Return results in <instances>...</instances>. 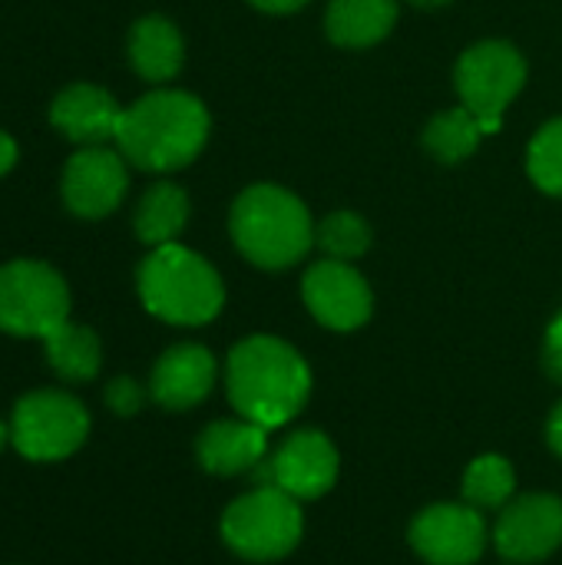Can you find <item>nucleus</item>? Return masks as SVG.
Returning <instances> with one entry per match:
<instances>
[{
    "instance_id": "dca6fc26",
    "label": "nucleus",
    "mask_w": 562,
    "mask_h": 565,
    "mask_svg": "<svg viewBox=\"0 0 562 565\" xmlns=\"http://www.w3.org/2000/svg\"><path fill=\"white\" fill-rule=\"evenodd\" d=\"M268 450V430L252 420H215L199 434L195 454L202 470L215 477H235L252 470Z\"/></svg>"
},
{
    "instance_id": "f03ea898",
    "label": "nucleus",
    "mask_w": 562,
    "mask_h": 565,
    "mask_svg": "<svg viewBox=\"0 0 562 565\" xmlns=\"http://www.w3.org/2000/svg\"><path fill=\"white\" fill-rule=\"evenodd\" d=\"M209 139V109L182 89H156L123 109L116 149L142 172L185 169Z\"/></svg>"
},
{
    "instance_id": "5701e85b",
    "label": "nucleus",
    "mask_w": 562,
    "mask_h": 565,
    "mask_svg": "<svg viewBox=\"0 0 562 565\" xmlns=\"http://www.w3.org/2000/svg\"><path fill=\"white\" fill-rule=\"evenodd\" d=\"M315 242L328 252V258L335 262H354L371 248V228L358 212H331L328 218H321Z\"/></svg>"
},
{
    "instance_id": "39448f33",
    "label": "nucleus",
    "mask_w": 562,
    "mask_h": 565,
    "mask_svg": "<svg viewBox=\"0 0 562 565\" xmlns=\"http://www.w3.org/2000/svg\"><path fill=\"white\" fill-rule=\"evenodd\" d=\"M222 540L242 559L268 563L288 556L301 540L298 500L272 483L238 497L222 516Z\"/></svg>"
},
{
    "instance_id": "aec40b11",
    "label": "nucleus",
    "mask_w": 562,
    "mask_h": 565,
    "mask_svg": "<svg viewBox=\"0 0 562 565\" xmlns=\"http://www.w3.org/2000/svg\"><path fill=\"white\" fill-rule=\"evenodd\" d=\"M43 348H46V361L56 371V377H63L70 384L93 381L103 364V348H99L96 331L73 324V321H63L53 334H46Z\"/></svg>"
},
{
    "instance_id": "f8f14e48",
    "label": "nucleus",
    "mask_w": 562,
    "mask_h": 565,
    "mask_svg": "<svg viewBox=\"0 0 562 565\" xmlns=\"http://www.w3.org/2000/svg\"><path fill=\"white\" fill-rule=\"evenodd\" d=\"M497 553L513 563H540L562 546V500L527 493L513 500L494 530Z\"/></svg>"
},
{
    "instance_id": "f3484780",
    "label": "nucleus",
    "mask_w": 562,
    "mask_h": 565,
    "mask_svg": "<svg viewBox=\"0 0 562 565\" xmlns=\"http://www.w3.org/2000/svg\"><path fill=\"white\" fill-rule=\"evenodd\" d=\"M185 43L172 20L142 17L129 30V63L149 83H166L182 70Z\"/></svg>"
},
{
    "instance_id": "4468645a",
    "label": "nucleus",
    "mask_w": 562,
    "mask_h": 565,
    "mask_svg": "<svg viewBox=\"0 0 562 565\" xmlns=\"http://www.w3.org/2000/svg\"><path fill=\"white\" fill-rule=\"evenodd\" d=\"M119 119H123V106L113 99V93L93 83L66 86L50 106V122L70 142H79V146H103L116 139Z\"/></svg>"
},
{
    "instance_id": "412c9836",
    "label": "nucleus",
    "mask_w": 562,
    "mask_h": 565,
    "mask_svg": "<svg viewBox=\"0 0 562 565\" xmlns=\"http://www.w3.org/2000/svg\"><path fill=\"white\" fill-rule=\"evenodd\" d=\"M484 126L480 119L467 109V106H454L437 113L427 129H424V146L427 152H434L441 162H464L467 156H474V149L484 139Z\"/></svg>"
},
{
    "instance_id": "6e6552de",
    "label": "nucleus",
    "mask_w": 562,
    "mask_h": 565,
    "mask_svg": "<svg viewBox=\"0 0 562 565\" xmlns=\"http://www.w3.org/2000/svg\"><path fill=\"white\" fill-rule=\"evenodd\" d=\"M454 83L460 93V106H467L484 132H497L503 122V113L517 99V93L527 83V60L517 46L503 40H484L474 43L454 70Z\"/></svg>"
},
{
    "instance_id": "4be33fe9",
    "label": "nucleus",
    "mask_w": 562,
    "mask_h": 565,
    "mask_svg": "<svg viewBox=\"0 0 562 565\" xmlns=\"http://www.w3.org/2000/svg\"><path fill=\"white\" fill-rule=\"evenodd\" d=\"M513 487H517L513 467H510V460H503L497 454L477 457L464 473V497L474 510L503 507L513 497Z\"/></svg>"
},
{
    "instance_id": "7ed1b4c3",
    "label": "nucleus",
    "mask_w": 562,
    "mask_h": 565,
    "mask_svg": "<svg viewBox=\"0 0 562 565\" xmlns=\"http://www.w3.org/2000/svg\"><path fill=\"white\" fill-rule=\"evenodd\" d=\"M229 232L235 248L258 268L282 271L301 262L311 245L318 225L298 195L282 185H248L229 215Z\"/></svg>"
},
{
    "instance_id": "0eeeda50",
    "label": "nucleus",
    "mask_w": 562,
    "mask_h": 565,
    "mask_svg": "<svg viewBox=\"0 0 562 565\" xmlns=\"http://www.w3.org/2000/svg\"><path fill=\"white\" fill-rule=\"evenodd\" d=\"M89 434L86 407L66 391H33L17 401L10 417V440L20 457L36 463L66 460Z\"/></svg>"
},
{
    "instance_id": "6ab92c4d",
    "label": "nucleus",
    "mask_w": 562,
    "mask_h": 565,
    "mask_svg": "<svg viewBox=\"0 0 562 565\" xmlns=\"http://www.w3.org/2000/svg\"><path fill=\"white\" fill-rule=\"evenodd\" d=\"M189 222V195L176 182H156L142 192L136 205V235L139 242L159 248L182 235Z\"/></svg>"
},
{
    "instance_id": "1a4fd4ad",
    "label": "nucleus",
    "mask_w": 562,
    "mask_h": 565,
    "mask_svg": "<svg viewBox=\"0 0 562 565\" xmlns=\"http://www.w3.org/2000/svg\"><path fill=\"white\" fill-rule=\"evenodd\" d=\"M129 185L123 152L106 146H83L63 169V205L79 218H106L119 209Z\"/></svg>"
},
{
    "instance_id": "c85d7f7f",
    "label": "nucleus",
    "mask_w": 562,
    "mask_h": 565,
    "mask_svg": "<svg viewBox=\"0 0 562 565\" xmlns=\"http://www.w3.org/2000/svg\"><path fill=\"white\" fill-rule=\"evenodd\" d=\"M547 437H550V447H553V450L562 457V404L553 411V417H550Z\"/></svg>"
},
{
    "instance_id": "f257e3e1",
    "label": "nucleus",
    "mask_w": 562,
    "mask_h": 565,
    "mask_svg": "<svg viewBox=\"0 0 562 565\" xmlns=\"http://www.w3.org/2000/svg\"><path fill=\"white\" fill-rule=\"evenodd\" d=\"M225 387L232 407L245 420L272 430L305 407L311 394V371L288 341L255 334L232 348Z\"/></svg>"
},
{
    "instance_id": "b1692460",
    "label": "nucleus",
    "mask_w": 562,
    "mask_h": 565,
    "mask_svg": "<svg viewBox=\"0 0 562 565\" xmlns=\"http://www.w3.org/2000/svg\"><path fill=\"white\" fill-rule=\"evenodd\" d=\"M527 172L547 195H562V119L547 122L533 136L527 152Z\"/></svg>"
},
{
    "instance_id": "9b49d317",
    "label": "nucleus",
    "mask_w": 562,
    "mask_h": 565,
    "mask_svg": "<svg viewBox=\"0 0 562 565\" xmlns=\"http://www.w3.org/2000/svg\"><path fill=\"white\" fill-rule=\"evenodd\" d=\"M301 295L315 321H321L331 331H354L371 318L374 298L368 281L361 278L358 268L348 262L325 258L305 271Z\"/></svg>"
},
{
    "instance_id": "9d476101",
    "label": "nucleus",
    "mask_w": 562,
    "mask_h": 565,
    "mask_svg": "<svg viewBox=\"0 0 562 565\" xmlns=\"http://www.w3.org/2000/svg\"><path fill=\"white\" fill-rule=\"evenodd\" d=\"M411 546L431 565H474L484 556L487 526L474 507L437 503L414 516Z\"/></svg>"
},
{
    "instance_id": "a211bd4d",
    "label": "nucleus",
    "mask_w": 562,
    "mask_h": 565,
    "mask_svg": "<svg viewBox=\"0 0 562 565\" xmlns=\"http://www.w3.org/2000/svg\"><path fill=\"white\" fill-rule=\"evenodd\" d=\"M397 20V0H331L325 26L338 46H374Z\"/></svg>"
},
{
    "instance_id": "a878e982",
    "label": "nucleus",
    "mask_w": 562,
    "mask_h": 565,
    "mask_svg": "<svg viewBox=\"0 0 562 565\" xmlns=\"http://www.w3.org/2000/svg\"><path fill=\"white\" fill-rule=\"evenodd\" d=\"M543 364H547L550 377L562 384V315H556V321L550 324V334H547V351H543Z\"/></svg>"
},
{
    "instance_id": "c756f323",
    "label": "nucleus",
    "mask_w": 562,
    "mask_h": 565,
    "mask_svg": "<svg viewBox=\"0 0 562 565\" xmlns=\"http://www.w3.org/2000/svg\"><path fill=\"white\" fill-rule=\"evenodd\" d=\"M407 3H414V7H444L450 0H407Z\"/></svg>"
},
{
    "instance_id": "393cba45",
    "label": "nucleus",
    "mask_w": 562,
    "mask_h": 565,
    "mask_svg": "<svg viewBox=\"0 0 562 565\" xmlns=\"http://www.w3.org/2000/svg\"><path fill=\"white\" fill-rule=\"evenodd\" d=\"M106 404H109L113 414L132 417V414L142 407V387H139L132 377H116V381H109V387H106Z\"/></svg>"
},
{
    "instance_id": "423d86ee",
    "label": "nucleus",
    "mask_w": 562,
    "mask_h": 565,
    "mask_svg": "<svg viewBox=\"0 0 562 565\" xmlns=\"http://www.w3.org/2000/svg\"><path fill=\"white\" fill-rule=\"evenodd\" d=\"M70 321V288L56 268L33 258L0 265V331L46 338Z\"/></svg>"
},
{
    "instance_id": "20e7f679",
    "label": "nucleus",
    "mask_w": 562,
    "mask_h": 565,
    "mask_svg": "<svg viewBox=\"0 0 562 565\" xmlns=\"http://www.w3.org/2000/svg\"><path fill=\"white\" fill-rule=\"evenodd\" d=\"M139 298L149 315L169 324H209L222 305L225 288L219 271L185 245H159L139 265Z\"/></svg>"
},
{
    "instance_id": "7c9ffc66",
    "label": "nucleus",
    "mask_w": 562,
    "mask_h": 565,
    "mask_svg": "<svg viewBox=\"0 0 562 565\" xmlns=\"http://www.w3.org/2000/svg\"><path fill=\"white\" fill-rule=\"evenodd\" d=\"M7 440H10V427L0 420V450H3V444H7Z\"/></svg>"
},
{
    "instance_id": "2eb2a0df",
    "label": "nucleus",
    "mask_w": 562,
    "mask_h": 565,
    "mask_svg": "<svg viewBox=\"0 0 562 565\" xmlns=\"http://www.w3.org/2000/svg\"><path fill=\"white\" fill-rule=\"evenodd\" d=\"M215 384V358L202 344H176L152 367V401L166 411H189L209 397Z\"/></svg>"
},
{
    "instance_id": "cd10ccee",
    "label": "nucleus",
    "mask_w": 562,
    "mask_h": 565,
    "mask_svg": "<svg viewBox=\"0 0 562 565\" xmlns=\"http://www.w3.org/2000/svg\"><path fill=\"white\" fill-rule=\"evenodd\" d=\"M258 10H265V13H295V10H301L308 0H252Z\"/></svg>"
},
{
    "instance_id": "ddd939ff",
    "label": "nucleus",
    "mask_w": 562,
    "mask_h": 565,
    "mask_svg": "<svg viewBox=\"0 0 562 565\" xmlns=\"http://www.w3.org/2000/svg\"><path fill=\"white\" fill-rule=\"evenodd\" d=\"M338 480V450L318 430H298L268 460V483L295 500L325 497Z\"/></svg>"
},
{
    "instance_id": "bb28decb",
    "label": "nucleus",
    "mask_w": 562,
    "mask_h": 565,
    "mask_svg": "<svg viewBox=\"0 0 562 565\" xmlns=\"http://www.w3.org/2000/svg\"><path fill=\"white\" fill-rule=\"evenodd\" d=\"M17 156H20L17 139H13L10 132H3V129H0V175H7V172L17 166Z\"/></svg>"
}]
</instances>
